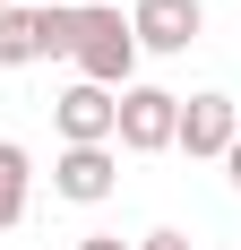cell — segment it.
<instances>
[{
  "instance_id": "9",
  "label": "cell",
  "mask_w": 241,
  "mask_h": 250,
  "mask_svg": "<svg viewBox=\"0 0 241 250\" xmlns=\"http://www.w3.org/2000/svg\"><path fill=\"white\" fill-rule=\"evenodd\" d=\"M69 43H78V9H35V52H43V61H69Z\"/></svg>"
},
{
  "instance_id": "3",
  "label": "cell",
  "mask_w": 241,
  "mask_h": 250,
  "mask_svg": "<svg viewBox=\"0 0 241 250\" xmlns=\"http://www.w3.org/2000/svg\"><path fill=\"white\" fill-rule=\"evenodd\" d=\"M52 121H60V147H112V129H120V95H103V86H60L52 95Z\"/></svg>"
},
{
  "instance_id": "8",
  "label": "cell",
  "mask_w": 241,
  "mask_h": 250,
  "mask_svg": "<svg viewBox=\"0 0 241 250\" xmlns=\"http://www.w3.org/2000/svg\"><path fill=\"white\" fill-rule=\"evenodd\" d=\"M26 61H43V52H35V9L9 0V9H0V69H26Z\"/></svg>"
},
{
  "instance_id": "6",
  "label": "cell",
  "mask_w": 241,
  "mask_h": 250,
  "mask_svg": "<svg viewBox=\"0 0 241 250\" xmlns=\"http://www.w3.org/2000/svg\"><path fill=\"white\" fill-rule=\"evenodd\" d=\"M198 26H207V9H198V0H138V9H129L138 52H190Z\"/></svg>"
},
{
  "instance_id": "2",
  "label": "cell",
  "mask_w": 241,
  "mask_h": 250,
  "mask_svg": "<svg viewBox=\"0 0 241 250\" xmlns=\"http://www.w3.org/2000/svg\"><path fill=\"white\" fill-rule=\"evenodd\" d=\"M172 138H181V95L172 86H120V129H112V147H129V155H164Z\"/></svg>"
},
{
  "instance_id": "11",
  "label": "cell",
  "mask_w": 241,
  "mask_h": 250,
  "mask_svg": "<svg viewBox=\"0 0 241 250\" xmlns=\"http://www.w3.org/2000/svg\"><path fill=\"white\" fill-rule=\"evenodd\" d=\"M78 250H129V242H120V233H86Z\"/></svg>"
},
{
  "instance_id": "4",
  "label": "cell",
  "mask_w": 241,
  "mask_h": 250,
  "mask_svg": "<svg viewBox=\"0 0 241 250\" xmlns=\"http://www.w3.org/2000/svg\"><path fill=\"white\" fill-rule=\"evenodd\" d=\"M112 190H120V155H112V147H60V155H52V199L103 207Z\"/></svg>"
},
{
  "instance_id": "13",
  "label": "cell",
  "mask_w": 241,
  "mask_h": 250,
  "mask_svg": "<svg viewBox=\"0 0 241 250\" xmlns=\"http://www.w3.org/2000/svg\"><path fill=\"white\" fill-rule=\"evenodd\" d=\"M0 9H9V0H0Z\"/></svg>"
},
{
  "instance_id": "12",
  "label": "cell",
  "mask_w": 241,
  "mask_h": 250,
  "mask_svg": "<svg viewBox=\"0 0 241 250\" xmlns=\"http://www.w3.org/2000/svg\"><path fill=\"white\" fill-rule=\"evenodd\" d=\"M224 173H233V190H241V138H233V155H224Z\"/></svg>"
},
{
  "instance_id": "5",
  "label": "cell",
  "mask_w": 241,
  "mask_h": 250,
  "mask_svg": "<svg viewBox=\"0 0 241 250\" xmlns=\"http://www.w3.org/2000/svg\"><path fill=\"white\" fill-rule=\"evenodd\" d=\"M233 138H241V104L233 95H181V138L172 147H190V155H233Z\"/></svg>"
},
{
  "instance_id": "1",
  "label": "cell",
  "mask_w": 241,
  "mask_h": 250,
  "mask_svg": "<svg viewBox=\"0 0 241 250\" xmlns=\"http://www.w3.org/2000/svg\"><path fill=\"white\" fill-rule=\"evenodd\" d=\"M69 61H78V78H86V86L120 95V86H129V69H138V35H129V18H120V9H78Z\"/></svg>"
},
{
  "instance_id": "10",
  "label": "cell",
  "mask_w": 241,
  "mask_h": 250,
  "mask_svg": "<svg viewBox=\"0 0 241 250\" xmlns=\"http://www.w3.org/2000/svg\"><path fill=\"white\" fill-rule=\"evenodd\" d=\"M138 250H190V233H172V225H155V233H146Z\"/></svg>"
},
{
  "instance_id": "7",
  "label": "cell",
  "mask_w": 241,
  "mask_h": 250,
  "mask_svg": "<svg viewBox=\"0 0 241 250\" xmlns=\"http://www.w3.org/2000/svg\"><path fill=\"white\" fill-rule=\"evenodd\" d=\"M26 199H35V155L18 138H0V233L26 225Z\"/></svg>"
}]
</instances>
